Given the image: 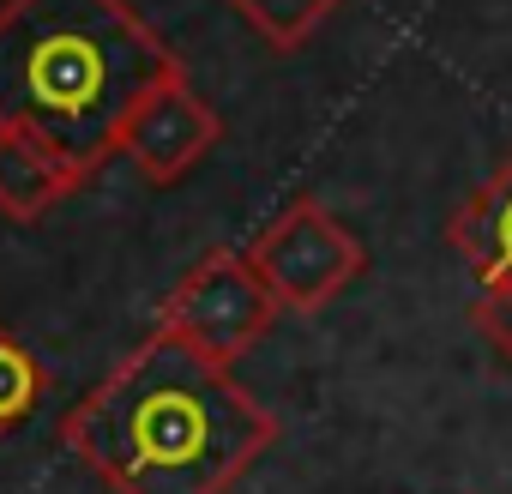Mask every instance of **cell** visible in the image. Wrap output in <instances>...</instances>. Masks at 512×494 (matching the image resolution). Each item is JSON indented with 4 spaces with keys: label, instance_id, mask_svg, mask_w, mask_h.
Here are the masks:
<instances>
[{
    "label": "cell",
    "instance_id": "1",
    "mask_svg": "<svg viewBox=\"0 0 512 494\" xmlns=\"http://www.w3.org/2000/svg\"><path fill=\"white\" fill-rule=\"evenodd\" d=\"M61 440L109 494H229L278 440V416L193 344L151 332L67 416Z\"/></svg>",
    "mask_w": 512,
    "mask_h": 494
},
{
    "label": "cell",
    "instance_id": "2",
    "mask_svg": "<svg viewBox=\"0 0 512 494\" xmlns=\"http://www.w3.org/2000/svg\"><path fill=\"white\" fill-rule=\"evenodd\" d=\"M169 73L181 55L127 0H0V127L91 175L121 151L133 103Z\"/></svg>",
    "mask_w": 512,
    "mask_h": 494
},
{
    "label": "cell",
    "instance_id": "3",
    "mask_svg": "<svg viewBox=\"0 0 512 494\" xmlns=\"http://www.w3.org/2000/svg\"><path fill=\"white\" fill-rule=\"evenodd\" d=\"M278 296L260 284L247 247H211L199 266H187V278L163 296L157 308V332L193 344L205 362L229 368L260 344L278 320Z\"/></svg>",
    "mask_w": 512,
    "mask_h": 494
},
{
    "label": "cell",
    "instance_id": "4",
    "mask_svg": "<svg viewBox=\"0 0 512 494\" xmlns=\"http://www.w3.org/2000/svg\"><path fill=\"white\" fill-rule=\"evenodd\" d=\"M247 260L260 272V284L278 296L284 314H320L362 278L368 247L320 199H290L247 241Z\"/></svg>",
    "mask_w": 512,
    "mask_h": 494
},
{
    "label": "cell",
    "instance_id": "5",
    "mask_svg": "<svg viewBox=\"0 0 512 494\" xmlns=\"http://www.w3.org/2000/svg\"><path fill=\"white\" fill-rule=\"evenodd\" d=\"M217 139H223V121L193 91V79L181 67V73H169L163 85H151L133 103V115L121 121V151L115 157H127L151 187H169V181L193 175L217 151Z\"/></svg>",
    "mask_w": 512,
    "mask_h": 494
},
{
    "label": "cell",
    "instance_id": "6",
    "mask_svg": "<svg viewBox=\"0 0 512 494\" xmlns=\"http://www.w3.org/2000/svg\"><path fill=\"white\" fill-rule=\"evenodd\" d=\"M85 181H91L85 163L61 157L55 145H43L31 133L0 127V211H7L13 223H37L43 211H55L61 199H73Z\"/></svg>",
    "mask_w": 512,
    "mask_h": 494
},
{
    "label": "cell",
    "instance_id": "7",
    "mask_svg": "<svg viewBox=\"0 0 512 494\" xmlns=\"http://www.w3.org/2000/svg\"><path fill=\"white\" fill-rule=\"evenodd\" d=\"M446 241L476 284H512V157L452 211Z\"/></svg>",
    "mask_w": 512,
    "mask_h": 494
},
{
    "label": "cell",
    "instance_id": "8",
    "mask_svg": "<svg viewBox=\"0 0 512 494\" xmlns=\"http://www.w3.org/2000/svg\"><path fill=\"white\" fill-rule=\"evenodd\" d=\"M235 19L278 55H296L302 43H314V31L344 7V0H229Z\"/></svg>",
    "mask_w": 512,
    "mask_h": 494
},
{
    "label": "cell",
    "instance_id": "9",
    "mask_svg": "<svg viewBox=\"0 0 512 494\" xmlns=\"http://www.w3.org/2000/svg\"><path fill=\"white\" fill-rule=\"evenodd\" d=\"M49 398V362L0 326V434H13L37 416V404Z\"/></svg>",
    "mask_w": 512,
    "mask_h": 494
},
{
    "label": "cell",
    "instance_id": "10",
    "mask_svg": "<svg viewBox=\"0 0 512 494\" xmlns=\"http://www.w3.org/2000/svg\"><path fill=\"white\" fill-rule=\"evenodd\" d=\"M470 320H476V332H482L506 362H512V284H482V296H476Z\"/></svg>",
    "mask_w": 512,
    "mask_h": 494
}]
</instances>
